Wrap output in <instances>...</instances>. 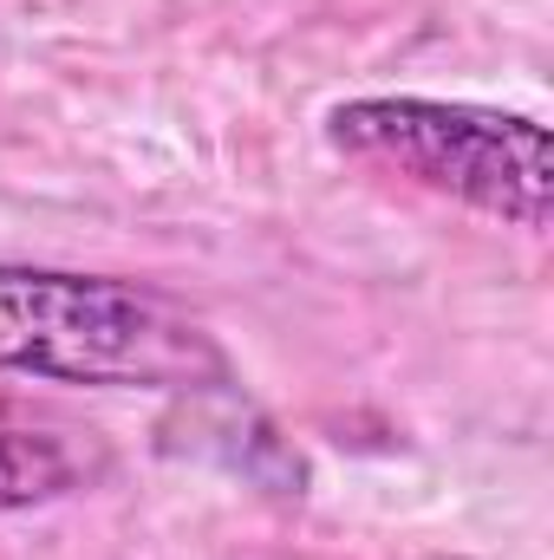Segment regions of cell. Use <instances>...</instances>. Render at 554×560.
<instances>
[{
	"instance_id": "6da1fadb",
	"label": "cell",
	"mask_w": 554,
	"mask_h": 560,
	"mask_svg": "<svg viewBox=\"0 0 554 560\" xmlns=\"http://www.w3.org/2000/svg\"><path fill=\"white\" fill-rule=\"evenodd\" d=\"M0 372L92 392H222L229 359L203 319L138 280L0 261Z\"/></svg>"
},
{
	"instance_id": "7a4b0ae2",
	"label": "cell",
	"mask_w": 554,
	"mask_h": 560,
	"mask_svg": "<svg viewBox=\"0 0 554 560\" xmlns=\"http://www.w3.org/2000/svg\"><path fill=\"white\" fill-rule=\"evenodd\" d=\"M326 143L366 163L412 176L476 215L509 229H549L554 215V156L549 125L463 98H346L326 112Z\"/></svg>"
},
{
	"instance_id": "3957f363",
	"label": "cell",
	"mask_w": 554,
	"mask_h": 560,
	"mask_svg": "<svg viewBox=\"0 0 554 560\" xmlns=\"http://www.w3.org/2000/svg\"><path fill=\"white\" fill-rule=\"evenodd\" d=\"M79 482V456L59 430H39V423L13 418L0 405V509H33V502H53Z\"/></svg>"
}]
</instances>
